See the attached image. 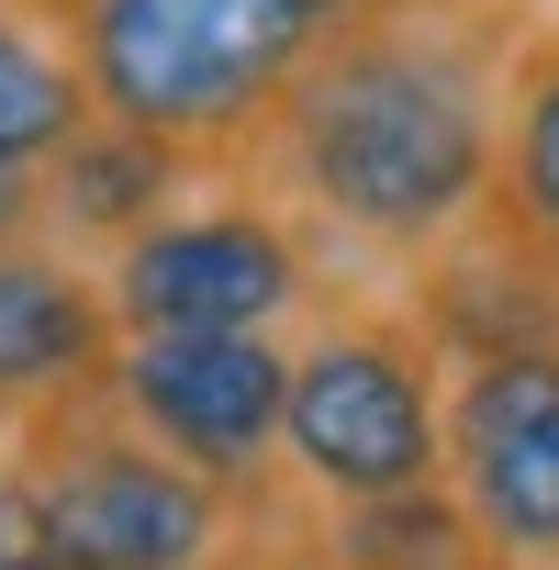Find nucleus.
Listing matches in <instances>:
<instances>
[{"instance_id": "nucleus-1", "label": "nucleus", "mask_w": 559, "mask_h": 570, "mask_svg": "<svg viewBox=\"0 0 559 570\" xmlns=\"http://www.w3.org/2000/svg\"><path fill=\"white\" fill-rule=\"evenodd\" d=\"M514 46V0H370L268 112L246 179L325 257L425 268L492 213Z\"/></svg>"}, {"instance_id": "nucleus-2", "label": "nucleus", "mask_w": 559, "mask_h": 570, "mask_svg": "<svg viewBox=\"0 0 559 570\" xmlns=\"http://www.w3.org/2000/svg\"><path fill=\"white\" fill-rule=\"evenodd\" d=\"M90 79L101 124L179 146L190 168H246L292 79L370 0H35Z\"/></svg>"}, {"instance_id": "nucleus-3", "label": "nucleus", "mask_w": 559, "mask_h": 570, "mask_svg": "<svg viewBox=\"0 0 559 570\" xmlns=\"http://www.w3.org/2000/svg\"><path fill=\"white\" fill-rule=\"evenodd\" d=\"M280 481L314 514L448 492V358L414 303H314L292 336Z\"/></svg>"}, {"instance_id": "nucleus-4", "label": "nucleus", "mask_w": 559, "mask_h": 570, "mask_svg": "<svg viewBox=\"0 0 559 570\" xmlns=\"http://www.w3.org/2000/svg\"><path fill=\"white\" fill-rule=\"evenodd\" d=\"M12 470H23V492L46 514L57 570H190V559H213L257 514L224 481H202L190 459H168L112 403V381L23 414L12 425Z\"/></svg>"}, {"instance_id": "nucleus-5", "label": "nucleus", "mask_w": 559, "mask_h": 570, "mask_svg": "<svg viewBox=\"0 0 559 570\" xmlns=\"http://www.w3.org/2000/svg\"><path fill=\"white\" fill-rule=\"evenodd\" d=\"M101 292L124 336H292L325 303V246L246 168H213L101 257Z\"/></svg>"}, {"instance_id": "nucleus-6", "label": "nucleus", "mask_w": 559, "mask_h": 570, "mask_svg": "<svg viewBox=\"0 0 559 570\" xmlns=\"http://www.w3.org/2000/svg\"><path fill=\"white\" fill-rule=\"evenodd\" d=\"M448 503L503 570H559V347L448 358Z\"/></svg>"}, {"instance_id": "nucleus-7", "label": "nucleus", "mask_w": 559, "mask_h": 570, "mask_svg": "<svg viewBox=\"0 0 559 570\" xmlns=\"http://www.w3.org/2000/svg\"><path fill=\"white\" fill-rule=\"evenodd\" d=\"M112 403H124L168 459H190L202 481H224L235 503L292 492V481H280L292 336H124Z\"/></svg>"}, {"instance_id": "nucleus-8", "label": "nucleus", "mask_w": 559, "mask_h": 570, "mask_svg": "<svg viewBox=\"0 0 559 570\" xmlns=\"http://www.w3.org/2000/svg\"><path fill=\"white\" fill-rule=\"evenodd\" d=\"M112 358H124V325L101 292V257L57 235L0 246V425H23L68 392H101Z\"/></svg>"}, {"instance_id": "nucleus-9", "label": "nucleus", "mask_w": 559, "mask_h": 570, "mask_svg": "<svg viewBox=\"0 0 559 570\" xmlns=\"http://www.w3.org/2000/svg\"><path fill=\"white\" fill-rule=\"evenodd\" d=\"M190 179H213V168H190L179 146H157V135H135V124H79V146L46 168V235L57 246H79V257H112L124 235H146Z\"/></svg>"}, {"instance_id": "nucleus-10", "label": "nucleus", "mask_w": 559, "mask_h": 570, "mask_svg": "<svg viewBox=\"0 0 559 570\" xmlns=\"http://www.w3.org/2000/svg\"><path fill=\"white\" fill-rule=\"evenodd\" d=\"M503 246H526L537 268H559V12L526 23L514 79H503V157H492V213Z\"/></svg>"}, {"instance_id": "nucleus-11", "label": "nucleus", "mask_w": 559, "mask_h": 570, "mask_svg": "<svg viewBox=\"0 0 559 570\" xmlns=\"http://www.w3.org/2000/svg\"><path fill=\"white\" fill-rule=\"evenodd\" d=\"M90 124V79L35 0H0V168H57Z\"/></svg>"}, {"instance_id": "nucleus-12", "label": "nucleus", "mask_w": 559, "mask_h": 570, "mask_svg": "<svg viewBox=\"0 0 559 570\" xmlns=\"http://www.w3.org/2000/svg\"><path fill=\"white\" fill-rule=\"evenodd\" d=\"M292 503L303 492H268L213 559H190V570H325V525H292Z\"/></svg>"}, {"instance_id": "nucleus-13", "label": "nucleus", "mask_w": 559, "mask_h": 570, "mask_svg": "<svg viewBox=\"0 0 559 570\" xmlns=\"http://www.w3.org/2000/svg\"><path fill=\"white\" fill-rule=\"evenodd\" d=\"M0 570H57V548H46V514H35V492H23L12 448H0Z\"/></svg>"}]
</instances>
